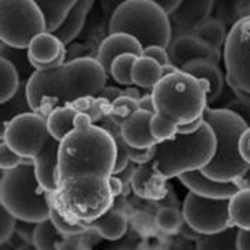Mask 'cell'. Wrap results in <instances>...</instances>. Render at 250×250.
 I'll return each mask as SVG.
<instances>
[{"instance_id": "3", "label": "cell", "mask_w": 250, "mask_h": 250, "mask_svg": "<svg viewBox=\"0 0 250 250\" xmlns=\"http://www.w3.org/2000/svg\"><path fill=\"white\" fill-rule=\"evenodd\" d=\"M3 142L34 164L41 187L48 194L58 191L60 142L47 127V119L34 112L23 113L3 126Z\"/></svg>"}, {"instance_id": "50", "label": "cell", "mask_w": 250, "mask_h": 250, "mask_svg": "<svg viewBox=\"0 0 250 250\" xmlns=\"http://www.w3.org/2000/svg\"><path fill=\"white\" fill-rule=\"evenodd\" d=\"M233 93L236 95V98L240 101V102H243L245 105H249L250 106V93L248 92H243V91H240V89H236V88H230Z\"/></svg>"}, {"instance_id": "8", "label": "cell", "mask_w": 250, "mask_h": 250, "mask_svg": "<svg viewBox=\"0 0 250 250\" xmlns=\"http://www.w3.org/2000/svg\"><path fill=\"white\" fill-rule=\"evenodd\" d=\"M125 33L137 40L143 48L170 47L172 27L170 16L151 0H127L119 3L109 23V34Z\"/></svg>"}, {"instance_id": "51", "label": "cell", "mask_w": 250, "mask_h": 250, "mask_svg": "<svg viewBox=\"0 0 250 250\" xmlns=\"http://www.w3.org/2000/svg\"><path fill=\"white\" fill-rule=\"evenodd\" d=\"M123 95H125V96H129V98H132V99H136V101H139V99L142 98L140 92H139L137 89H134V88H127L126 91H123Z\"/></svg>"}, {"instance_id": "42", "label": "cell", "mask_w": 250, "mask_h": 250, "mask_svg": "<svg viewBox=\"0 0 250 250\" xmlns=\"http://www.w3.org/2000/svg\"><path fill=\"white\" fill-rule=\"evenodd\" d=\"M57 250H83V248L81 240H78L77 237H64L58 243Z\"/></svg>"}, {"instance_id": "40", "label": "cell", "mask_w": 250, "mask_h": 250, "mask_svg": "<svg viewBox=\"0 0 250 250\" xmlns=\"http://www.w3.org/2000/svg\"><path fill=\"white\" fill-rule=\"evenodd\" d=\"M145 57H148L151 60H154L157 64L163 66L171 65V60H170V54L167 48H163V47H158V45H151L148 48H146L143 51Z\"/></svg>"}, {"instance_id": "44", "label": "cell", "mask_w": 250, "mask_h": 250, "mask_svg": "<svg viewBox=\"0 0 250 250\" xmlns=\"http://www.w3.org/2000/svg\"><path fill=\"white\" fill-rule=\"evenodd\" d=\"M139 109H140V110H146V112H148V113L156 115V107H154V101H153V95H151V93L143 95V96L139 99Z\"/></svg>"}, {"instance_id": "52", "label": "cell", "mask_w": 250, "mask_h": 250, "mask_svg": "<svg viewBox=\"0 0 250 250\" xmlns=\"http://www.w3.org/2000/svg\"><path fill=\"white\" fill-rule=\"evenodd\" d=\"M17 250H36V248H34V246H33L31 243H24V245H23L21 248H19Z\"/></svg>"}, {"instance_id": "11", "label": "cell", "mask_w": 250, "mask_h": 250, "mask_svg": "<svg viewBox=\"0 0 250 250\" xmlns=\"http://www.w3.org/2000/svg\"><path fill=\"white\" fill-rule=\"evenodd\" d=\"M224 62L228 85L250 93V16L239 19L228 33Z\"/></svg>"}, {"instance_id": "23", "label": "cell", "mask_w": 250, "mask_h": 250, "mask_svg": "<svg viewBox=\"0 0 250 250\" xmlns=\"http://www.w3.org/2000/svg\"><path fill=\"white\" fill-rule=\"evenodd\" d=\"M78 113L79 112L74 106L68 105L54 109L47 116V127L55 140L61 143L65 136L75 129V119Z\"/></svg>"}, {"instance_id": "43", "label": "cell", "mask_w": 250, "mask_h": 250, "mask_svg": "<svg viewBox=\"0 0 250 250\" xmlns=\"http://www.w3.org/2000/svg\"><path fill=\"white\" fill-rule=\"evenodd\" d=\"M236 246L237 250H250V230L237 229Z\"/></svg>"}, {"instance_id": "20", "label": "cell", "mask_w": 250, "mask_h": 250, "mask_svg": "<svg viewBox=\"0 0 250 250\" xmlns=\"http://www.w3.org/2000/svg\"><path fill=\"white\" fill-rule=\"evenodd\" d=\"M132 187L136 195L142 198L157 199L164 195V178L160 177L154 170L153 164L148 163L145 166H139V168L133 172Z\"/></svg>"}, {"instance_id": "49", "label": "cell", "mask_w": 250, "mask_h": 250, "mask_svg": "<svg viewBox=\"0 0 250 250\" xmlns=\"http://www.w3.org/2000/svg\"><path fill=\"white\" fill-rule=\"evenodd\" d=\"M235 184L239 187V189H245V188L250 189V167L249 170L243 174V177H240Z\"/></svg>"}, {"instance_id": "16", "label": "cell", "mask_w": 250, "mask_h": 250, "mask_svg": "<svg viewBox=\"0 0 250 250\" xmlns=\"http://www.w3.org/2000/svg\"><path fill=\"white\" fill-rule=\"evenodd\" d=\"M143 51L145 48L134 37L125 33H115L109 34L101 42L96 54V61L104 66L107 74H110V66L118 57L123 54H134L137 57H142Z\"/></svg>"}, {"instance_id": "41", "label": "cell", "mask_w": 250, "mask_h": 250, "mask_svg": "<svg viewBox=\"0 0 250 250\" xmlns=\"http://www.w3.org/2000/svg\"><path fill=\"white\" fill-rule=\"evenodd\" d=\"M239 153L243 158V161L250 166V126L243 132L239 140Z\"/></svg>"}, {"instance_id": "36", "label": "cell", "mask_w": 250, "mask_h": 250, "mask_svg": "<svg viewBox=\"0 0 250 250\" xmlns=\"http://www.w3.org/2000/svg\"><path fill=\"white\" fill-rule=\"evenodd\" d=\"M137 110H139V101L122 95L110 105L109 116L113 119L115 122H118L119 125H122L126 119L132 116L133 113L137 112Z\"/></svg>"}, {"instance_id": "18", "label": "cell", "mask_w": 250, "mask_h": 250, "mask_svg": "<svg viewBox=\"0 0 250 250\" xmlns=\"http://www.w3.org/2000/svg\"><path fill=\"white\" fill-rule=\"evenodd\" d=\"M151 118H153V113L139 109L122 123L120 126L122 136L126 145L133 148H139V150L153 148L158 145L150 132Z\"/></svg>"}, {"instance_id": "27", "label": "cell", "mask_w": 250, "mask_h": 250, "mask_svg": "<svg viewBox=\"0 0 250 250\" xmlns=\"http://www.w3.org/2000/svg\"><path fill=\"white\" fill-rule=\"evenodd\" d=\"M0 68H1V92H0V101H1V105H4L9 101H12L14 96L19 93L21 85H20L19 69L16 68L13 62H10L6 58H1Z\"/></svg>"}, {"instance_id": "30", "label": "cell", "mask_w": 250, "mask_h": 250, "mask_svg": "<svg viewBox=\"0 0 250 250\" xmlns=\"http://www.w3.org/2000/svg\"><path fill=\"white\" fill-rule=\"evenodd\" d=\"M194 36L198 40H201L202 42H205L207 45H209L212 48H216V50H219L222 45H225V41L228 37L226 27L218 19H208L195 31Z\"/></svg>"}, {"instance_id": "29", "label": "cell", "mask_w": 250, "mask_h": 250, "mask_svg": "<svg viewBox=\"0 0 250 250\" xmlns=\"http://www.w3.org/2000/svg\"><path fill=\"white\" fill-rule=\"evenodd\" d=\"M62 239L64 236L58 232V229L48 219V221L36 225L31 245L36 248V250H57L58 243Z\"/></svg>"}, {"instance_id": "10", "label": "cell", "mask_w": 250, "mask_h": 250, "mask_svg": "<svg viewBox=\"0 0 250 250\" xmlns=\"http://www.w3.org/2000/svg\"><path fill=\"white\" fill-rule=\"evenodd\" d=\"M44 16L37 1L3 0L0 3V40L14 50H28L31 41L45 33Z\"/></svg>"}, {"instance_id": "4", "label": "cell", "mask_w": 250, "mask_h": 250, "mask_svg": "<svg viewBox=\"0 0 250 250\" xmlns=\"http://www.w3.org/2000/svg\"><path fill=\"white\" fill-rule=\"evenodd\" d=\"M216 153V136L211 126L204 122L192 134H177L172 140L156 146L151 161L154 170L164 180L183 174L202 171Z\"/></svg>"}, {"instance_id": "15", "label": "cell", "mask_w": 250, "mask_h": 250, "mask_svg": "<svg viewBox=\"0 0 250 250\" xmlns=\"http://www.w3.org/2000/svg\"><path fill=\"white\" fill-rule=\"evenodd\" d=\"M27 55L36 71L65 64L66 47L51 33H42L31 41Z\"/></svg>"}, {"instance_id": "12", "label": "cell", "mask_w": 250, "mask_h": 250, "mask_svg": "<svg viewBox=\"0 0 250 250\" xmlns=\"http://www.w3.org/2000/svg\"><path fill=\"white\" fill-rule=\"evenodd\" d=\"M183 215L199 235H216L232 228L229 199H211L189 192L185 197Z\"/></svg>"}, {"instance_id": "6", "label": "cell", "mask_w": 250, "mask_h": 250, "mask_svg": "<svg viewBox=\"0 0 250 250\" xmlns=\"http://www.w3.org/2000/svg\"><path fill=\"white\" fill-rule=\"evenodd\" d=\"M0 202L17 221L37 225L50 219L53 194L41 187L34 164L27 161L17 168L3 171Z\"/></svg>"}, {"instance_id": "37", "label": "cell", "mask_w": 250, "mask_h": 250, "mask_svg": "<svg viewBox=\"0 0 250 250\" xmlns=\"http://www.w3.org/2000/svg\"><path fill=\"white\" fill-rule=\"evenodd\" d=\"M24 163H27L24 158L20 157L4 142H1V145H0V168H1V171H9V170L17 168Z\"/></svg>"}, {"instance_id": "48", "label": "cell", "mask_w": 250, "mask_h": 250, "mask_svg": "<svg viewBox=\"0 0 250 250\" xmlns=\"http://www.w3.org/2000/svg\"><path fill=\"white\" fill-rule=\"evenodd\" d=\"M180 232L183 233V236L187 237V239H189V240H195L197 242L198 239H199V233H198L197 230H194L189 225L184 222V225L181 226V229H180Z\"/></svg>"}, {"instance_id": "47", "label": "cell", "mask_w": 250, "mask_h": 250, "mask_svg": "<svg viewBox=\"0 0 250 250\" xmlns=\"http://www.w3.org/2000/svg\"><path fill=\"white\" fill-rule=\"evenodd\" d=\"M107 181H109V187H110V191H112L113 197L120 195L122 191H123V183H122V180H119L116 175H110L107 178Z\"/></svg>"}, {"instance_id": "25", "label": "cell", "mask_w": 250, "mask_h": 250, "mask_svg": "<svg viewBox=\"0 0 250 250\" xmlns=\"http://www.w3.org/2000/svg\"><path fill=\"white\" fill-rule=\"evenodd\" d=\"M37 4L44 16L47 33L53 34L64 24L75 1H37Z\"/></svg>"}, {"instance_id": "2", "label": "cell", "mask_w": 250, "mask_h": 250, "mask_svg": "<svg viewBox=\"0 0 250 250\" xmlns=\"http://www.w3.org/2000/svg\"><path fill=\"white\" fill-rule=\"evenodd\" d=\"M118 147L104 127L93 125L85 113H78L75 129L65 136L58 153V187L72 175H113Z\"/></svg>"}, {"instance_id": "24", "label": "cell", "mask_w": 250, "mask_h": 250, "mask_svg": "<svg viewBox=\"0 0 250 250\" xmlns=\"http://www.w3.org/2000/svg\"><path fill=\"white\" fill-rule=\"evenodd\" d=\"M163 78V66L148 57H137L132 69V79L134 85L146 89H154Z\"/></svg>"}, {"instance_id": "19", "label": "cell", "mask_w": 250, "mask_h": 250, "mask_svg": "<svg viewBox=\"0 0 250 250\" xmlns=\"http://www.w3.org/2000/svg\"><path fill=\"white\" fill-rule=\"evenodd\" d=\"M181 71L195 77L204 83H208V104L215 102L224 91V75L216 64H212L209 61H192Z\"/></svg>"}, {"instance_id": "32", "label": "cell", "mask_w": 250, "mask_h": 250, "mask_svg": "<svg viewBox=\"0 0 250 250\" xmlns=\"http://www.w3.org/2000/svg\"><path fill=\"white\" fill-rule=\"evenodd\" d=\"M71 106H74L79 113L88 115L93 125L99 123L106 115H109V110H110V104L101 96L82 98L77 102H74Z\"/></svg>"}, {"instance_id": "7", "label": "cell", "mask_w": 250, "mask_h": 250, "mask_svg": "<svg viewBox=\"0 0 250 250\" xmlns=\"http://www.w3.org/2000/svg\"><path fill=\"white\" fill-rule=\"evenodd\" d=\"M151 95L156 113L171 120L178 127L204 118L209 105L204 83L183 71L164 77Z\"/></svg>"}, {"instance_id": "26", "label": "cell", "mask_w": 250, "mask_h": 250, "mask_svg": "<svg viewBox=\"0 0 250 250\" xmlns=\"http://www.w3.org/2000/svg\"><path fill=\"white\" fill-rule=\"evenodd\" d=\"M229 213L233 226L250 230V189H239L229 199Z\"/></svg>"}, {"instance_id": "34", "label": "cell", "mask_w": 250, "mask_h": 250, "mask_svg": "<svg viewBox=\"0 0 250 250\" xmlns=\"http://www.w3.org/2000/svg\"><path fill=\"white\" fill-rule=\"evenodd\" d=\"M184 222V215L172 207H163L156 213V225L160 230L166 233L180 232Z\"/></svg>"}, {"instance_id": "38", "label": "cell", "mask_w": 250, "mask_h": 250, "mask_svg": "<svg viewBox=\"0 0 250 250\" xmlns=\"http://www.w3.org/2000/svg\"><path fill=\"white\" fill-rule=\"evenodd\" d=\"M0 221H1L0 240H1V243H6V242H9V239L13 236V233L16 232L17 219L4 207H1L0 208Z\"/></svg>"}, {"instance_id": "21", "label": "cell", "mask_w": 250, "mask_h": 250, "mask_svg": "<svg viewBox=\"0 0 250 250\" xmlns=\"http://www.w3.org/2000/svg\"><path fill=\"white\" fill-rule=\"evenodd\" d=\"M93 1H75V6L69 12L64 24L60 27L55 33H53L57 39L60 40L64 45H68L72 40H75L79 36L81 30L83 28V24L86 21V17L89 12L92 10Z\"/></svg>"}, {"instance_id": "1", "label": "cell", "mask_w": 250, "mask_h": 250, "mask_svg": "<svg viewBox=\"0 0 250 250\" xmlns=\"http://www.w3.org/2000/svg\"><path fill=\"white\" fill-rule=\"evenodd\" d=\"M107 72L96 58L81 57L48 69L34 71L26 81L30 109L47 119L54 109L96 96L106 86Z\"/></svg>"}, {"instance_id": "14", "label": "cell", "mask_w": 250, "mask_h": 250, "mask_svg": "<svg viewBox=\"0 0 250 250\" xmlns=\"http://www.w3.org/2000/svg\"><path fill=\"white\" fill-rule=\"evenodd\" d=\"M213 1H181L180 7L170 16L172 39L194 36L199 27L211 19Z\"/></svg>"}, {"instance_id": "33", "label": "cell", "mask_w": 250, "mask_h": 250, "mask_svg": "<svg viewBox=\"0 0 250 250\" xmlns=\"http://www.w3.org/2000/svg\"><path fill=\"white\" fill-rule=\"evenodd\" d=\"M137 55L134 54H123L118 57L110 66V75L120 85L130 86L134 85L132 79V69Z\"/></svg>"}, {"instance_id": "5", "label": "cell", "mask_w": 250, "mask_h": 250, "mask_svg": "<svg viewBox=\"0 0 250 250\" xmlns=\"http://www.w3.org/2000/svg\"><path fill=\"white\" fill-rule=\"evenodd\" d=\"M204 120L216 136V153L213 160L202 170L204 175L219 183H236L249 170L239 153V140L249 127L240 115L229 109H211L204 113Z\"/></svg>"}, {"instance_id": "35", "label": "cell", "mask_w": 250, "mask_h": 250, "mask_svg": "<svg viewBox=\"0 0 250 250\" xmlns=\"http://www.w3.org/2000/svg\"><path fill=\"white\" fill-rule=\"evenodd\" d=\"M150 132L157 143H164L172 140L178 134V126L172 123L171 120L156 113L150 122Z\"/></svg>"}, {"instance_id": "31", "label": "cell", "mask_w": 250, "mask_h": 250, "mask_svg": "<svg viewBox=\"0 0 250 250\" xmlns=\"http://www.w3.org/2000/svg\"><path fill=\"white\" fill-rule=\"evenodd\" d=\"M50 221L53 222L54 226L58 229V232L64 237H77L83 235L88 230V225L81 224V222H74L66 216L64 212L58 208V205L54 201L53 194V208H51V215Z\"/></svg>"}, {"instance_id": "39", "label": "cell", "mask_w": 250, "mask_h": 250, "mask_svg": "<svg viewBox=\"0 0 250 250\" xmlns=\"http://www.w3.org/2000/svg\"><path fill=\"white\" fill-rule=\"evenodd\" d=\"M154 153H156V147L145 148V150L127 147V158H129V161H132L134 164H139V166H145V164L151 163L153 158H154Z\"/></svg>"}, {"instance_id": "17", "label": "cell", "mask_w": 250, "mask_h": 250, "mask_svg": "<svg viewBox=\"0 0 250 250\" xmlns=\"http://www.w3.org/2000/svg\"><path fill=\"white\" fill-rule=\"evenodd\" d=\"M178 178L189 189V192H194V194L204 198L230 199L239 191V187L235 183L213 181L207 175H204L202 171L187 172Z\"/></svg>"}, {"instance_id": "13", "label": "cell", "mask_w": 250, "mask_h": 250, "mask_svg": "<svg viewBox=\"0 0 250 250\" xmlns=\"http://www.w3.org/2000/svg\"><path fill=\"white\" fill-rule=\"evenodd\" d=\"M168 54H170L171 64L180 71L192 61H209L212 64L218 65L221 60L219 50L207 45L195 36L172 40L168 47Z\"/></svg>"}, {"instance_id": "9", "label": "cell", "mask_w": 250, "mask_h": 250, "mask_svg": "<svg viewBox=\"0 0 250 250\" xmlns=\"http://www.w3.org/2000/svg\"><path fill=\"white\" fill-rule=\"evenodd\" d=\"M113 199L107 178L98 175L68 177L54 194L55 204L71 221L86 225L110 211Z\"/></svg>"}, {"instance_id": "45", "label": "cell", "mask_w": 250, "mask_h": 250, "mask_svg": "<svg viewBox=\"0 0 250 250\" xmlns=\"http://www.w3.org/2000/svg\"><path fill=\"white\" fill-rule=\"evenodd\" d=\"M204 118L199 119V120H195L192 123H188V125H183L178 127V134H192V133L198 132L201 129V126L204 125Z\"/></svg>"}, {"instance_id": "46", "label": "cell", "mask_w": 250, "mask_h": 250, "mask_svg": "<svg viewBox=\"0 0 250 250\" xmlns=\"http://www.w3.org/2000/svg\"><path fill=\"white\" fill-rule=\"evenodd\" d=\"M157 4L164 10V13L171 16L180 7L181 1H178V0H171V1L170 0H164V1H157Z\"/></svg>"}, {"instance_id": "22", "label": "cell", "mask_w": 250, "mask_h": 250, "mask_svg": "<svg viewBox=\"0 0 250 250\" xmlns=\"http://www.w3.org/2000/svg\"><path fill=\"white\" fill-rule=\"evenodd\" d=\"M88 226H92L98 235L106 240H119L127 232V218L120 211L110 209Z\"/></svg>"}, {"instance_id": "28", "label": "cell", "mask_w": 250, "mask_h": 250, "mask_svg": "<svg viewBox=\"0 0 250 250\" xmlns=\"http://www.w3.org/2000/svg\"><path fill=\"white\" fill-rule=\"evenodd\" d=\"M236 235V226L216 235H201L197 240V250H237Z\"/></svg>"}]
</instances>
